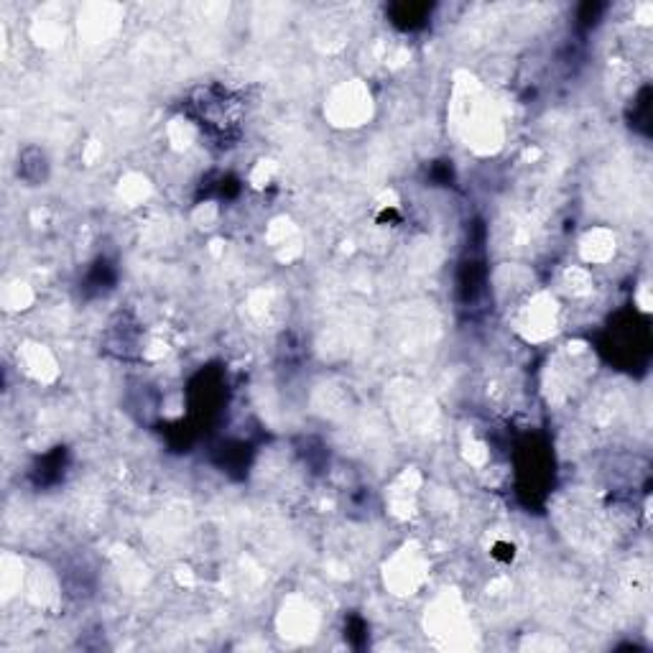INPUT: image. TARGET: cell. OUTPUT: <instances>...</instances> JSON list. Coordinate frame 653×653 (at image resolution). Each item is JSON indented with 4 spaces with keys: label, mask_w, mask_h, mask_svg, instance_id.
<instances>
[{
    "label": "cell",
    "mask_w": 653,
    "mask_h": 653,
    "mask_svg": "<svg viewBox=\"0 0 653 653\" xmlns=\"http://www.w3.org/2000/svg\"><path fill=\"white\" fill-rule=\"evenodd\" d=\"M452 115H455V128L470 148H475L477 154H493L495 148L503 143V120H500L495 103L480 90L475 80L470 85L457 90L455 105H452Z\"/></svg>",
    "instance_id": "1"
},
{
    "label": "cell",
    "mask_w": 653,
    "mask_h": 653,
    "mask_svg": "<svg viewBox=\"0 0 653 653\" xmlns=\"http://www.w3.org/2000/svg\"><path fill=\"white\" fill-rule=\"evenodd\" d=\"M324 113H330L335 125L340 128H353L363 125L373 115V97L370 90L360 82H342L340 87L330 92V100L324 105Z\"/></svg>",
    "instance_id": "2"
},
{
    "label": "cell",
    "mask_w": 653,
    "mask_h": 653,
    "mask_svg": "<svg viewBox=\"0 0 653 653\" xmlns=\"http://www.w3.org/2000/svg\"><path fill=\"white\" fill-rule=\"evenodd\" d=\"M31 299H34V294L29 291V286L26 284H11L6 289V294H3V301H6V309H26L31 304Z\"/></svg>",
    "instance_id": "7"
},
{
    "label": "cell",
    "mask_w": 653,
    "mask_h": 653,
    "mask_svg": "<svg viewBox=\"0 0 653 653\" xmlns=\"http://www.w3.org/2000/svg\"><path fill=\"white\" fill-rule=\"evenodd\" d=\"M615 253V235L605 233V230H595L587 233L582 240V258L587 263H605Z\"/></svg>",
    "instance_id": "6"
},
{
    "label": "cell",
    "mask_w": 653,
    "mask_h": 653,
    "mask_svg": "<svg viewBox=\"0 0 653 653\" xmlns=\"http://www.w3.org/2000/svg\"><path fill=\"white\" fill-rule=\"evenodd\" d=\"M429 574V562L424 559L419 549H401V554L386 564V587H391L396 595H414L424 585Z\"/></svg>",
    "instance_id": "3"
},
{
    "label": "cell",
    "mask_w": 653,
    "mask_h": 653,
    "mask_svg": "<svg viewBox=\"0 0 653 653\" xmlns=\"http://www.w3.org/2000/svg\"><path fill=\"white\" fill-rule=\"evenodd\" d=\"M18 370L29 375L31 381L36 383H52L57 378L59 368L54 355L46 350V345L41 342H23V347L18 350Z\"/></svg>",
    "instance_id": "4"
},
{
    "label": "cell",
    "mask_w": 653,
    "mask_h": 653,
    "mask_svg": "<svg viewBox=\"0 0 653 653\" xmlns=\"http://www.w3.org/2000/svg\"><path fill=\"white\" fill-rule=\"evenodd\" d=\"M279 625H281V633H284V636H289V638H309V636H314V633H317L319 615L307 600L291 597V600L286 602L284 613H281Z\"/></svg>",
    "instance_id": "5"
}]
</instances>
